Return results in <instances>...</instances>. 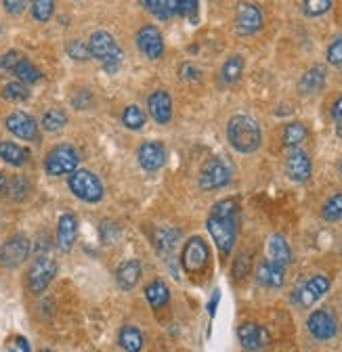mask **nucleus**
I'll return each mask as SVG.
<instances>
[{"label": "nucleus", "mask_w": 342, "mask_h": 352, "mask_svg": "<svg viewBox=\"0 0 342 352\" xmlns=\"http://www.w3.org/2000/svg\"><path fill=\"white\" fill-rule=\"evenodd\" d=\"M237 214H239V206L235 199H221L210 210L206 227H208V233L212 235V241L217 243L223 256H229L235 245Z\"/></svg>", "instance_id": "nucleus-1"}, {"label": "nucleus", "mask_w": 342, "mask_h": 352, "mask_svg": "<svg viewBox=\"0 0 342 352\" xmlns=\"http://www.w3.org/2000/svg\"><path fill=\"white\" fill-rule=\"evenodd\" d=\"M227 141L239 153H254L263 143V132L250 116H233L227 124Z\"/></svg>", "instance_id": "nucleus-2"}, {"label": "nucleus", "mask_w": 342, "mask_h": 352, "mask_svg": "<svg viewBox=\"0 0 342 352\" xmlns=\"http://www.w3.org/2000/svg\"><path fill=\"white\" fill-rule=\"evenodd\" d=\"M70 191L87 204H97L103 199V183L91 170H76L70 174Z\"/></svg>", "instance_id": "nucleus-3"}, {"label": "nucleus", "mask_w": 342, "mask_h": 352, "mask_svg": "<svg viewBox=\"0 0 342 352\" xmlns=\"http://www.w3.org/2000/svg\"><path fill=\"white\" fill-rule=\"evenodd\" d=\"M89 51H91V57L99 59L107 72H116L122 61V51L118 47V42L114 40L111 34H107L103 30H99L91 36Z\"/></svg>", "instance_id": "nucleus-4"}, {"label": "nucleus", "mask_w": 342, "mask_h": 352, "mask_svg": "<svg viewBox=\"0 0 342 352\" xmlns=\"http://www.w3.org/2000/svg\"><path fill=\"white\" fill-rule=\"evenodd\" d=\"M229 181H231V168L221 157H210L202 166L200 176H197V185L204 191L223 189L225 185H229Z\"/></svg>", "instance_id": "nucleus-5"}, {"label": "nucleus", "mask_w": 342, "mask_h": 352, "mask_svg": "<svg viewBox=\"0 0 342 352\" xmlns=\"http://www.w3.org/2000/svg\"><path fill=\"white\" fill-rule=\"evenodd\" d=\"M80 155L72 145H57L45 157V170L51 176H65L78 170Z\"/></svg>", "instance_id": "nucleus-6"}, {"label": "nucleus", "mask_w": 342, "mask_h": 352, "mask_svg": "<svg viewBox=\"0 0 342 352\" xmlns=\"http://www.w3.org/2000/svg\"><path fill=\"white\" fill-rule=\"evenodd\" d=\"M57 275V264L49 256H36L28 269V287L32 294H42Z\"/></svg>", "instance_id": "nucleus-7"}, {"label": "nucleus", "mask_w": 342, "mask_h": 352, "mask_svg": "<svg viewBox=\"0 0 342 352\" xmlns=\"http://www.w3.org/2000/svg\"><path fill=\"white\" fill-rule=\"evenodd\" d=\"M30 239L21 233L11 235L3 245H0V264L7 269H17L19 264H23L30 256Z\"/></svg>", "instance_id": "nucleus-8"}, {"label": "nucleus", "mask_w": 342, "mask_h": 352, "mask_svg": "<svg viewBox=\"0 0 342 352\" xmlns=\"http://www.w3.org/2000/svg\"><path fill=\"white\" fill-rule=\"evenodd\" d=\"M208 258H210V250L206 245V241L202 237H191L185 248H183V254H181V264L185 273L189 275H195L200 271L206 269L208 264Z\"/></svg>", "instance_id": "nucleus-9"}, {"label": "nucleus", "mask_w": 342, "mask_h": 352, "mask_svg": "<svg viewBox=\"0 0 342 352\" xmlns=\"http://www.w3.org/2000/svg\"><path fill=\"white\" fill-rule=\"evenodd\" d=\"M263 28V11L254 3H239L235 9V30L242 36H252Z\"/></svg>", "instance_id": "nucleus-10"}, {"label": "nucleus", "mask_w": 342, "mask_h": 352, "mask_svg": "<svg viewBox=\"0 0 342 352\" xmlns=\"http://www.w3.org/2000/svg\"><path fill=\"white\" fill-rule=\"evenodd\" d=\"M5 126L11 135H15L21 141H38L40 139L38 122L32 116H28L25 111H13L11 116H7Z\"/></svg>", "instance_id": "nucleus-11"}, {"label": "nucleus", "mask_w": 342, "mask_h": 352, "mask_svg": "<svg viewBox=\"0 0 342 352\" xmlns=\"http://www.w3.org/2000/svg\"><path fill=\"white\" fill-rule=\"evenodd\" d=\"M307 327L315 340H332L338 333V321L328 308H319V311L311 313V317L307 319Z\"/></svg>", "instance_id": "nucleus-12"}, {"label": "nucleus", "mask_w": 342, "mask_h": 352, "mask_svg": "<svg viewBox=\"0 0 342 352\" xmlns=\"http://www.w3.org/2000/svg\"><path fill=\"white\" fill-rule=\"evenodd\" d=\"M137 47L149 59H160L164 53V40L156 25H143L137 32Z\"/></svg>", "instance_id": "nucleus-13"}, {"label": "nucleus", "mask_w": 342, "mask_h": 352, "mask_svg": "<svg viewBox=\"0 0 342 352\" xmlns=\"http://www.w3.org/2000/svg\"><path fill=\"white\" fill-rule=\"evenodd\" d=\"M328 289H330V279H328L325 275H315V277H311L301 289L294 292V294H296L294 300L298 302V306L309 308V306H313Z\"/></svg>", "instance_id": "nucleus-14"}, {"label": "nucleus", "mask_w": 342, "mask_h": 352, "mask_svg": "<svg viewBox=\"0 0 342 352\" xmlns=\"http://www.w3.org/2000/svg\"><path fill=\"white\" fill-rule=\"evenodd\" d=\"M311 170H313L311 160L301 149H294L286 157V174L290 176V181H294V183H305V181H309Z\"/></svg>", "instance_id": "nucleus-15"}, {"label": "nucleus", "mask_w": 342, "mask_h": 352, "mask_svg": "<svg viewBox=\"0 0 342 352\" xmlns=\"http://www.w3.org/2000/svg\"><path fill=\"white\" fill-rule=\"evenodd\" d=\"M139 164L147 172H156L164 166L166 162V147L160 141H145L139 151H137Z\"/></svg>", "instance_id": "nucleus-16"}, {"label": "nucleus", "mask_w": 342, "mask_h": 352, "mask_svg": "<svg viewBox=\"0 0 342 352\" xmlns=\"http://www.w3.org/2000/svg\"><path fill=\"white\" fill-rule=\"evenodd\" d=\"M237 336H239V342L246 350H261L263 346H267L271 342L269 331L261 325H256V323H244L237 329Z\"/></svg>", "instance_id": "nucleus-17"}, {"label": "nucleus", "mask_w": 342, "mask_h": 352, "mask_svg": "<svg viewBox=\"0 0 342 352\" xmlns=\"http://www.w3.org/2000/svg\"><path fill=\"white\" fill-rule=\"evenodd\" d=\"M147 109L156 124H168L170 118H173V99L166 91H156L147 99Z\"/></svg>", "instance_id": "nucleus-18"}, {"label": "nucleus", "mask_w": 342, "mask_h": 352, "mask_svg": "<svg viewBox=\"0 0 342 352\" xmlns=\"http://www.w3.org/2000/svg\"><path fill=\"white\" fill-rule=\"evenodd\" d=\"M78 237V218L72 212L61 214L57 223V245L61 252H70Z\"/></svg>", "instance_id": "nucleus-19"}, {"label": "nucleus", "mask_w": 342, "mask_h": 352, "mask_svg": "<svg viewBox=\"0 0 342 352\" xmlns=\"http://www.w3.org/2000/svg\"><path fill=\"white\" fill-rule=\"evenodd\" d=\"M286 277V267L273 262V260H261L259 269H256V279L265 287H281Z\"/></svg>", "instance_id": "nucleus-20"}, {"label": "nucleus", "mask_w": 342, "mask_h": 352, "mask_svg": "<svg viewBox=\"0 0 342 352\" xmlns=\"http://www.w3.org/2000/svg\"><path fill=\"white\" fill-rule=\"evenodd\" d=\"M325 67L323 65H313V67H309L303 76H301V80H298V91H301L303 95H315V93H319L321 88L325 86Z\"/></svg>", "instance_id": "nucleus-21"}, {"label": "nucleus", "mask_w": 342, "mask_h": 352, "mask_svg": "<svg viewBox=\"0 0 342 352\" xmlns=\"http://www.w3.org/2000/svg\"><path fill=\"white\" fill-rule=\"evenodd\" d=\"M139 279H141V262L139 260H124L116 271V281L124 292L133 289L139 283Z\"/></svg>", "instance_id": "nucleus-22"}, {"label": "nucleus", "mask_w": 342, "mask_h": 352, "mask_svg": "<svg viewBox=\"0 0 342 352\" xmlns=\"http://www.w3.org/2000/svg\"><path fill=\"white\" fill-rule=\"evenodd\" d=\"M153 239V245L160 254H168V252H173L181 239V231L175 229V227H158L151 235Z\"/></svg>", "instance_id": "nucleus-23"}, {"label": "nucleus", "mask_w": 342, "mask_h": 352, "mask_svg": "<svg viewBox=\"0 0 342 352\" xmlns=\"http://www.w3.org/2000/svg\"><path fill=\"white\" fill-rule=\"evenodd\" d=\"M183 0H143V7L158 19H170L179 15Z\"/></svg>", "instance_id": "nucleus-24"}, {"label": "nucleus", "mask_w": 342, "mask_h": 352, "mask_svg": "<svg viewBox=\"0 0 342 352\" xmlns=\"http://www.w3.org/2000/svg\"><path fill=\"white\" fill-rule=\"evenodd\" d=\"M0 160H5L11 166H23L30 160V151L17 143L11 141H0Z\"/></svg>", "instance_id": "nucleus-25"}, {"label": "nucleus", "mask_w": 342, "mask_h": 352, "mask_svg": "<svg viewBox=\"0 0 342 352\" xmlns=\"http://www.w3.org/2000/svg\"><path fill=\"white\" fill-rule=\"evenodd\" d=\"M145 298H147V302L151 304V308H162V306H166L168 304V300H170V289H168V285L162 281V279H156V281H151L147 287H145Z\"/></svg>", "instance_id": "nucleus-26"}, {"label": "nucleus", "mask_w": 342, "mask_h": 352, "mask_svg": "<svg viewBox=\"0 0 342 352\" xmlns=\"http://www.w3.org/2000/svg\"><path fill=\"white\" fill-rule=\"evenodd\" d=\"M269 256H271L273 262L281 264V267H288V264L292 262V252H290V245H288L286 237L273 235L269 239Z\"/></svg>", "instance_id": "nucleus-27"}, {"label": "nucleus", "mask_w": 342, "mask_h": 352, "mask_svg": "<svg viewBox=\"0 0 342 352\" xmlns=\"http://www.w3.org/2000/svg\"><path fill=\"white\" fill-rule=\"evenodd\" d=\"M242 74H244V57L242 55H231L221 67V82L231 86V84L239 82Z\"/></svg>", "instance_id": "nucleus-28"}, {"label": "nucleus", "mask_w": 342, "mask_h": 352, "mask_svg": "<svg viewBox=\"0 0 342 352\" xmlns=\"http://www.w3.org/2000/svg\"><path fill=\"white\" fill-rule=\"evenodd\" d=\"M118 340H120V346L126 352H141V348H143V333L137 327H133V325L122 327Z\"/></svg>", "instance_id": "nucleus-29"}, {"label": "nucleus", "mask_w": 342, "mask_h": 352, "mask_svg": "<svg viewBox=\"0 0 342 352\" xmlns=\"http://www.w3.org/2000/svg\"><path fill=\"white\" fill-rule=\"evenodd\" d=\"M5 191H7V195L13 199V201H23L28 195H30V191H32V185H30V181L25 179V176H11V179H7V187H5Z\"/></svg>", "instance_id": "nucleus-30"}, {"label": "nucleus", "mask_w": 342, "mask_h": 352, "mask_svg": "<svg viewBox=\"0 0 342 352\" xmlns=\"http://www.w3.org/2000/svg\"><path fill=\"white\" fill-rule=\"evenodd\" d=\"M307 126L305 124H301V122H292V124H288L286 128H284V145L286 147H298L301 145L305 139H307Z\"/></svg>", "instance_id": "nucleus-31"}, {"label": "nucleus", "mask_w": 342, "mask_h": 352, "mask_svg": "<svg viewBox=\"0 0 342 352\" xmlns=\"http://www.w3.org/2000/svg\"><path fill=\"white\" fill-rule=\"evenodd\" d=\"M13 76H17L19 82H23V84H34V82H38V80L42 78L40 69H38L30 59H25V57H21V59L17 61V65H15V69H13Z\"/></svg>", "instance_id": "nucleus-32"}, {"label": "nucleus", "mask_w": 342, "mask_h": 352, "mask_svg": "<svg viewBox=\"0 0 342 352\" xmlns=\"http://www.w3.org/2000/svg\"><path fill=\"white\" fill-rule=\"evenodd\" d=\"M122 124L128 130H141L145 126V111L139 105H128L122 113Z\"/></svg>", "instance_id": "nucleus-33"}, {"label": "nucleus", "mask_w": 342, "mask_h": 352, "mask_svg": "<svg viewBox=\"0 0 342 352\" xmlns=\"http://www.w3.org/2000/svg\"><path fill=\"white\" fill-rule=\"evenodd\" d=\"M67 124V113L63 109H49L42 116V128L47 132H59Z\"/></svg>", "instance_id": "nucleus-34"}, {"label": "nucleus", "mask_w": 342, "mask_h": 352, "mask_svg": "<svg viewBox=\"0 0 342 352\" xmlns=\"http://www.w3.org/2000/svg\"><path fill=\"white\" fill-rule=\"evenodd\" d=\"M321 216L328 223L342 220V193H334L332 197H328V201L321 208Z\"/></svg>", "instance_id": "nucleus-35"}, {"label": "nucleus", "mask_w": 342, "mask_h": 352, "mask_svg": "<svg viewBox=\"0 0 342 352\" xmlns=\"http://www.w3.org/2000/svg\"><path fill=\"white\" fill-rule=\"evenodd\" d=\"M3 99L11 101V103H19L30 99V91H28V84L23 82H11L3 88Z\"/></svg>", "instance_id": "nucleus-36"}, {"label": "nucleus", "mask_w": 342, "mask_h": 352, "mask_svg": "<svg viewBox=\"0 0 342 352\" xmlns=\"http://www.w3.org/2000/svg\"><path fill=\"white\" fill-rule=\"evenodd\" d=\"M55 13V0H32V15L36 21L45 23Z\"/></svg>", "instance_id": "nucleus-37"}, {"label": "nucleus", "mask_w": 342, "mask_h": 352, "mask_svg": "<svg viewBox=\"0 0 342 352\" xmlns=\"http://www.w3.org/2000/svg\"><path fill=\"white\" fill-rule=\"evenodd\" d=\"M303 7H305V13L309 17H319V15H323V13L330 11L332 0H305Z\"/></svg>", "instance_id": "nucleus-38"}, {"label": "nucleus", "mask_w": 342, "mask_h": 352, "mask_svg": "<svg viewBox=\"0 0 342 352\" xmlns=\"http://www.w3.org/2000/svg\"><path fill=\"white\" fill-rule=\"evenodd\" d=\"M67 55L76 61H87L91 57V51H89V44H84L80 40H72L67 44Z\"/></svg>", "instance_id": "nucleus-39"}, {"label": "nucleus", "mask_w": 342, "mask_h": 352, "mask_svg": "<svg viewBox=\"0 0 342 352\" xmlns=\"http://www.w3.org/2000/svg\"><path fill=\"white\" fill-rule=\"evenodd\" d=\"M197 13H200V0H183L179 15H183L189 23H197Z\"/></svg>", "instance_id": "nucleus-40"}, {"label": "nucleus", "mask_w": 342, "mask_h": 352, "mask_svg": "<svg viewBox=\"0 0 342 352\" xmlns=\"http://www.w3.org/2000/svg\"><path fill=\"white\" fill-rule=\"evenodd\" d=\"M328 63L342 65V36H336L328 47Z\"/></svg>", "instance_id": "nucleus-41"}, {"label": "nucleus", "mask_w": 342, "mask_h": 352, "mask_svg": "<svg viewBox=\"0 0 342 352\" xmlns=\"http://www.w3.org/2000/svg\"><path fill=\"white\" fill-rule=\"evenodd\" d=\"M21 57H23V55H21V53H17V51H9V53H5L3 57H0V69H5V72L13 74V69H15V65H17V61H19Z\"/></svg>", "instance_id": "nucleus-42"}, {"label": "nucleus", "mask_w": 342, "mask_h": 352, "mask_svg": "<svg viewBox=\"0 0 342 352\" xmlns=\"http://www.w3.org/2000/svg\"><path fill=\"white\" fill-rule=\"evenodd\" d=\"M3 7H5V11H7V13H11V15H19V13H23V11H25L28 0H3Z\"/></svg>", "instance_id": "nucleus-43"}, {"label": "nucleus", "mask_w": 342, "mask_h": 352, "mask_svg": "<svg viewBox=\"0 0 342 352\" xmlns=\"http://www.w3.org/2000/svg\"><path fill=\"white\" fill-rule=\"evenodd\" d=\"M248 267H250V256L248 254H242L237 260H235V267H233V275L237 279H242L246 273H248Z\"/></svg>", "instance_id": "nucleus-44"}, {"label": "nucleus", "mask_w": 342, "mask_h": 352, "mask_svg": "<svg viewBox=\"0 0 342 352\" xmlns=\"http://www.w3.org/2000/svg\"><path fill=\"white\" fill-rule=\"evenodd\" d=\"M181 78H183V80H189V82H195V80L202 78V72H200V67H195L193 63H185V65L181 67Z\"/></svg>", "instance_id": "nucleus-45"}, {"label": "nucleus", "mask_w": 342, "mask_h": 352, "mask_svg": "<svg viewBox=\"0 0 342 352\" xmlns=\"http://www.w3.org/2000/svg\"><path fill=\"white\" fill-rule=\"evenodd\" d=\"M72 103H74V107H78V109H89V105L93 103V97H91V93H87V91H80V97H74Z\"/></svg>", "instance_id": "nucleus-46"}, {"label": "nucleus", "mask_w": 342, "mask_h": 352, "mask_svg": "<svg viewBox=\"0 0 342 352\" xmlns=\"http://www.w3.org/2000/svg\"><path fill=\"white\" fill-rule=\"evenodd\" d=\"M219 300H221V292L217 289L215 294H212V300H210V304H208V313H210V317H215L217 306H219Z\"/></svg>", "instance_id": "nucleus-47"}, {"label": "nucleus", "mask_w": 342, "mask_h": 352, "mask_svg": "<svg viewBox=\"0 0 342 352\" xmlns=\"http://www.w3.org/2000/svg\"><path fill=\"white\" fill-rule=\"evenodd\" d=\"M332 116L336 122H342V97H338L334 103H332Z\"/></svg>", "instance_id": "nucleus-48"}, {"label": "nucleus", "mask_w": 342, "mask_h": 352, "mask_svg": "<svg viewBox=\"0 0 342 352\" xmlns=\"http://www.w3.org/2000/svg\"><path fill=\"white\" fill-rule=\"evenodd\" d=\"M17 346H19L23 352H32V350H30V344H28V340H25V338H21V336L17 338Z\"/></svg>", "instance_id": "nucleus-49"}, {"label": "nucleus", "mask_w": 342, "mask_h": 352, "mask_svg": "<svg viewBox=\"0 0 342 352\" xmlns=\"http://www.w3.org/2000/svg\"><path fill=\"white\" fill-rule=\"evenodd\" d=\"M5 187H7V176L3 174V170H0V193L5 191Z\"/></svg>", "instance_id": "nucleus-50"}, {"label": "nucleus", "mask_w": 342, "mask_h": 352, "mask_svg": "<svg viewBox=\"0 0 342 352\" xmlns=\"http://www.w3.org/2000/svg\"><path fill=\"white\" fill-rule=\"evenodd\" d=\"M336 135L342 139V122H338V126H336Z\"/></svg>", "instance_id": "nucleus-51"}, {"label": "nucleus", "mask_w": 342, "mask_h": 352, "mask_svg": "<svg viewBox=\"0 0 342 352\" xmlns=\"http://www.w3.org/2000/svg\"><path fill=\"white\" fill-rule=\"evenodd\" d=\"M246 352H259V350H246Z\"/></svg>", "instance_id": "nucleus-52"}, {"label": "nucleus", "mask_w": 342, "mask_h": 352, "mask_svg": "<svg viewBox=\"0 0 342 352\" xmlns=\"http://www.w3.org/2000/svg\"><path fill=\"white\" fill-rule=\"evenodd\" d=\"M40 352H53V350H40Z\"/></svg>", "instance_id": "nucleus-53"}, {"label": "nucleus", "mask_w": 342, "mask_h": 352, "mask_svg": "<svg viewBox=\"0 0 342 352\" xmlns=\"http://www.w3.org/2000/svg\"><path fill=\"white\" fill-rule=\"evenodd\" d=\"M340 174H342V162H340Z\"/></svg>", "instance_id": "nucleus-54"}, {"label": "nucleus", "mask_w": 342, "mask_h": 352, "mask_svg": "<svg viewBox=\"0 0 342 352\" xmlns=\"http://www.w3.org/2000/svg\"><path fill=\"white\" fill-rule=\"evenodd\" d=\"M340 72H342V65H340Z\"/></svg>", "instance_id": "nucleus-55"}]
</instances>
